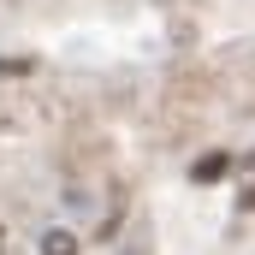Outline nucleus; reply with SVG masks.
<instances>
[{
    "instance_id": "obj_2",
    "label": "nucleus",
    "mask_w": 255,
    "mask_h": 255,
    "mask_svg": "<svg viewBox=\"0 0 255 255\" xmlns=\"http://www.w3.org/2000/svg\"><path fill=\"white\" fill-rule=\"evenodd\" d=\"M48 255H77V250H71V238H65V232H54V238H48Z\"/></svg>"
},
{
    "instance_id": "obj_1",
    "label": "nucleus",
    "mask_w": 255,
    "mask_h": 255,
    "mask_svg": "<svg viewBox=\"0 0 255 255\" xmlns=\"http://www.w3.org/2000/svg\"><path fill=\"white\" fill-rule=\"evenodd\" d=\"M226 172H232V148H214V154L196 160V184H214V178H226Z\"/></svg>"
},
{
    "instance_id": "obj_3",
    "label": "nucleus",
    "mask_w": 255,
    "mask_h": 255,
    "mask_svg": "<svg viewBox=\"0 0 255 255\" xmlns=\"http://www.w3.org/2000/svg\"><path fill=\"white\" fill-rule=\"evenodd\" d=\"M0 71H6V77H24V71H30V60H0Z\"/></svg>"
}]
</instances>
